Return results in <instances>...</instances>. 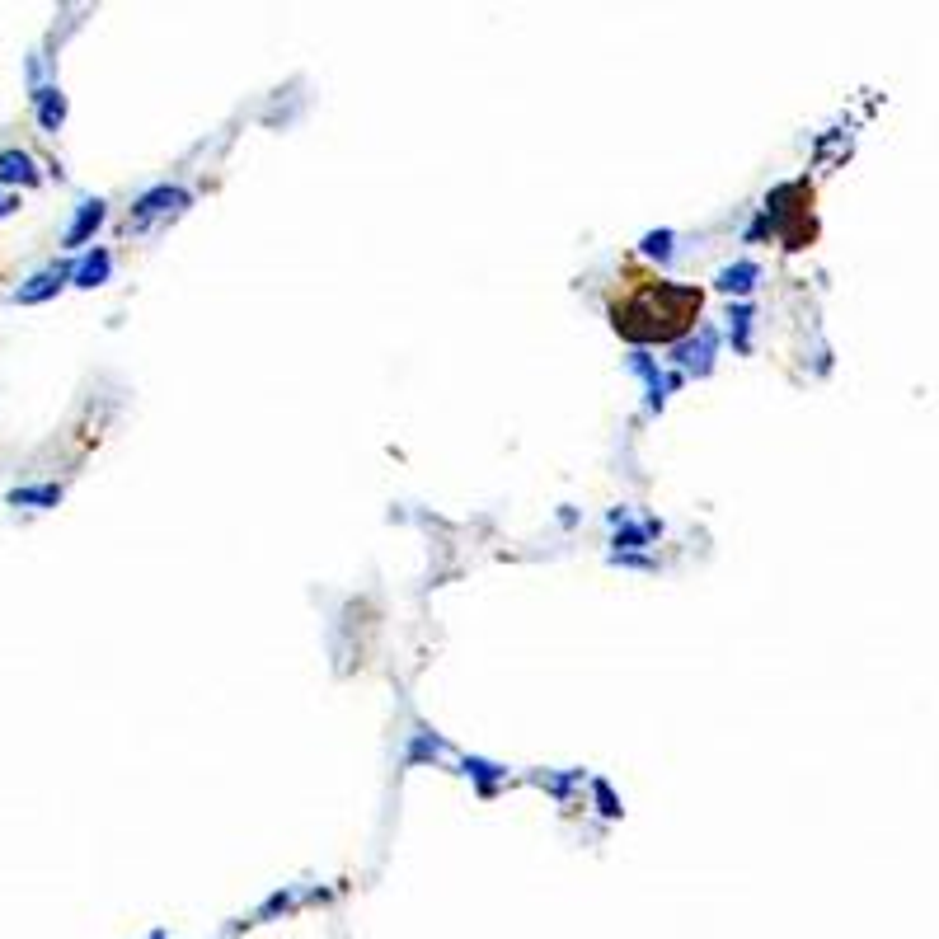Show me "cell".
<instances>
[{
	"label": "cell",
	"mask_w": 939,
	"mask_h": 939,
	"mask_svg": "<svg viewBox=\"0 0 939 939\" xmlns=\"http://www.w3.org/2000/svg\"><path fill=\"white\" fill-rule=\"evenodd\" d=\"M700 315V292L695 287H672V282H648L616 306V329L634 343H667L686 334Z\"/></svg>",
	"instance_id": "1"
},
{
	"label": "cell",
	"mask_w": 939,
	"mask_h": 939,
	"mask_svg": "<svg viewBox=\"0 0 939 939\" xmlns=\"http://www.w3.org/2000/svg\"><path fill=\"white\" fill-rule=\"evenodd\" d=\"M188 202H193V193H188V188H179V184H160V188H151V193H141V198L132 202V231H146L155 216L184 212Z\"/></svg>",
	"instance_id": "2"
},
{
	"label": "cell",
	"mask_w": 939,
	"mask_h": 939,
	"mask_svg": "<svg viewBox=\"0 0 939 939\" xmlns=\"http://www.w3.org/2000/svg\"><path fill=\"white\" fill-rule=\"evenodd\" d=\"M630 371H634V376H644V385H648V409H662V400H667V395H672V390L681 385L677 371H672V376H662V371L653 367V357H648V353H634V357H630Z\"/></svg>",
	"instance_id": "3"
},
{
	"label": "cell",
	"mask_w": 939,
	"mask_h": 939,
	"mask_svg": "<svg viewBox=\"0 0 939 939\" xmlns=\"http://www.w3.org/2000/svg\"><path fill=\"white\" fill-rule=\"evenodd\" d=\"M714 282H719V292H728V296H747V292L756 287V282H761V268H756L752 259L728 263V268H724V273H719Z\"/></svg>",
	"instance_id": "4"
},
{
	"label": "cell",
	"mask_w": 939,
	"mask_h": 939,
	"mask_svg": "<svg viewBox=\"0 0 939 939\" xmlns=\"http://www.w3.org/2000/svg\"><path fill=\"white\" fill-rule=\"evenodd\" d=\"M99 221H104V202H99V198H94V202H80L76 221H71V231H66V249H80V245H85V240L99 231Z\"/></svg>",
	"instance_id": "5"
},
{
	"label": "cell",
	"mask_w": 939,
	"mask_h": 939,
	"mask_svg": "<svg viewBox=\"0 0 939 939\" xmlns=\"http://www.w3.org/2000/svg\"><path fill=\"white\" fill-rule=\"evenodd\" d=\"M714 348H719V334H714V329H700V339H695L691 348H681V367L695 371V376H705V371L714 367Z\"/></svg>",
	"instance_id": "6"
},
{
	"label": "cell",
	"mask_w": 939,
	"mask_h": 939,
	"mask_svg": "<svg viewBox=\"0 0 939 939\" xmlns=\"http://www.w3.org/2000/svg\"><path fill=\"white\" fill-rule=\"evenodd\" d=\"M66 278H71V268H47V273H38L29 287H19V301H43V296H52Z\"/></svg>",
	"instance_id": "7"
},
{
	"label": "cell",
	"mask_w": 939,
	"mask_h": 939,
	"mask_svg": "<svg viewBox=\"0 0 939 939\" xmlns=\"http://www.w3.org/2000/svg\"><path fill=\"white\" fill-rule=\"evenodd\" d=\"M108 268H113V254H108V249H94V254H90L85 263H80V268L71 273V278H76L80 287H99V282L108 278Z\"/></svg>",
	"instance_id": "8"
},
{
	"label": "cell",
	"mask_w": 939,
	"mask_h": 939,
	"mask_svg": "<svg viewBox=\"0 0 939 939\" xmlns=\"http://www.w3.org/2000/svg\"><path fill=\"white\" fill-rule=\"evenodd\" d=\"M728 339H733V348H738V353H747V348H752V306H733V310H728Z\"/></svg>",
	"instance_id": "9"
},
{
	"label": "cell",
	"mask_w": 939,
	"mask_h": 939,
	"mask_svg": "<svg viewBox=\"0 0 939 939\" xmlns=\"http://www.w3.org/2000/svg\"><path fill=\"white\" fill-rule=\"evenodd\" d=\"M0 179H33V160L24 151H5L0 155Z\"/></svg>",
	"instance_id": "10"
},
{
	"label": "cell",
	"mask_w": 939,
	"mask_h": 939,
	"mask_svg": "<svg viewBox=\"0 0 939 939\" xmlns=\"http://www.w3.org/2000/svg\"><path fill=\"white\" fill-rule=\"evenodd\" d=\"M658 531H662V526H653V522H648V526H620V531H616V545H620V550H639V545H648V540L658 536Z\"/></svg>",
	"instance_id": "11"
},
{
	"label": "cell",
	"mask_w": 939,
	"mask_h": 939,
	"mask_svg": "<svg viewBox=\"0 0 939 939\" xmlns=\"http://www.w3.org/2000/svg\"><path fill=\"white\" fill-rule=\"evenodd\" d=\"M38 104H43V127H47V132H57V127H62V118H66L62 94H57V90H43V94H38Z\"/></svg>",
	"instance_id": "12"
},
{
	"label": "cell",
	"mask_w": 939,
	"mask_h": 939,
	"mask_svg": "<svg viewBox=\"0 0 939 939\" xmlns=\"http://www.w3.org/2000/svg\"><path fill=\"white\" fill-rule=\"evenodd\" d=\"M672 240H677L672 231H648L644 235V254L648 259H672Z\"/></svg>",
	"instance_id": "13"
},
{
	"label": "cell",
	"mask_w": 939,
	"mask_h": 939,
	"mask_svg": "<svg viewBox=\"0 0 939 939\" xmlns=\"http://www.w3.org/2000/svg\"><path fill=\"white\" fill-rule=\"evenodd\" d=\"M62 498V489H24V493H15V508L19 503H57Z\"/></svg>",
	"instance_id": "14"
},
{
	"label": "cell",
	"mask_w": 939,
	"mask_h": 939,
	"mask_svg": "<svg viewBox=\"0 0 939 939\" xmlns=\"http://www.w3.org/2000/svg\"><path fill=\"white\" fill-rule=\"evenodd\" d=\"M465 770H470V775H475V780H479L484 789H489V780H498V775H503V770L489 766V761H465Z\"/></svg>",
	"instance_id": "15"
},
{
	"label": "cell",
	"mask_w": 939,
	"mask_h": 939,
	"mask_svg": "<svg viewBox=\"0 0 939 939\" xmlns=\"http://www.w3.org/2000/svg\"><path fill=\"white\" fill-rule=\"evenodd\" d=\"M597 799H601V813H606V817H616V813H620V803L611 799V789H606V785H597Z\"/></svg>",
	"instance_id": "16"
},
{
	"label": "cell",
	"mask_w": 939,
	"mask_h": 939,
	"mask_svg": "<svg viewBox=\"0 0 939 939\" xmlns=\"http://www.w3.org/2000/svg\"><path fill=\"white\" fill-rule=\"evenodd\" d=\"M0 212H10V202H0Z\"/></svg>",
	"instance_id": "17"
}]
</instances>
